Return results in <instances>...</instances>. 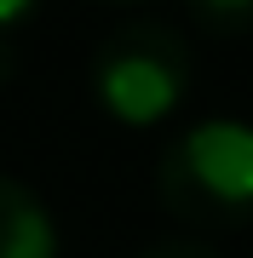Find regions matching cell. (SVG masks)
I'll return each mask as SVG.
<instances>
[{"instance_id":"6da1fadb","label":"cell","mask_w":253,"mask_h":258,"mask_svg":"<svg viewBox=\"0 0 253 258\" xmlns=\"http://www.w3.org/2000/svg\"><path fill=\"white\" fill-rule=\"evenodd\" d=\"M156 195L196 230H236L253 218V120L207 115L167 138L156 161Z\"/></svg>"},{"instance_id":"7a4b0ae2","label":"cell","mask_w":253,"mask_h":258,"mask_svg":"<svg viewBox=\"0 0 253 258\" xmlns=\"http://www.w3.org/2000/svg\"><path fill=\"white\" fill-rule=\"evenodd\" d=\"M190 75L196 63L178 29L156 18H132L92 52V98L115 126L150 132L178 115V103L190 98Z\"/></svg>"},{"instance_id":"3957f363","label":"cell","mask_w":253,"mask_h":258,"mask_svg":"<svg viewBox=\"0 0 253 258\" xmlns=\"http://www.w3.org/2000/svg\"><path fill=\"white\" fill-rule=\"evenodd\" d=\"M0 258H58L52 207L12 172H0Z\"/></svg>"},{"instance_id":"277c9868","label":"cell","mask_w":253,"mask_h":258,"mask_svg":"<svg viewBox=\"0 0 253 258\" xmlns=\"http://www.w3.org/2000/svg\"><path fill=\"white\" fill-rule=\"evenodd\" d=\"M184 12L207 35H242V29H253V0H184Z\"/></svg>"},{"instance_id":"5b68a950","label":"cell","mask_w":253,"mask_h":258,"mask_svg":"<svg viewBox=\"0 0 253 258\" xmlns=\"http://www.w3.org/2000/svg\"><path fill=\"white\" fill-rule=\"evenodd\" d=\"M144 258H219L207 241H196V235H167V241H156Z\"/></svg>"},{"instance_id":"8992f818","label":"cell","mask_w":253,"mask_h":258,"mask_svg":"<svg viewBox=\"0 0 253 258\" xmlns=\"http://www.w3.org/2000/svg\"><path fill=\"white\" fill-rule=\"evenodd\" d=\"M29 12H35V0H0V29H12V23H23Z\"/></svg>"},{"instance_id":"52a82bcc","label":"cell","mask_w":253,"mask_h":258,"mask_svg":"<svg viewBox=\"0 0 253 258\" xmlns=\"http://www.w3.org/2000/svg\"><path fill=\"white\" fill-rule=\"evenodd\" d=\"M104 6H132V0H104Z\"/></svg>"}]
</instances>
